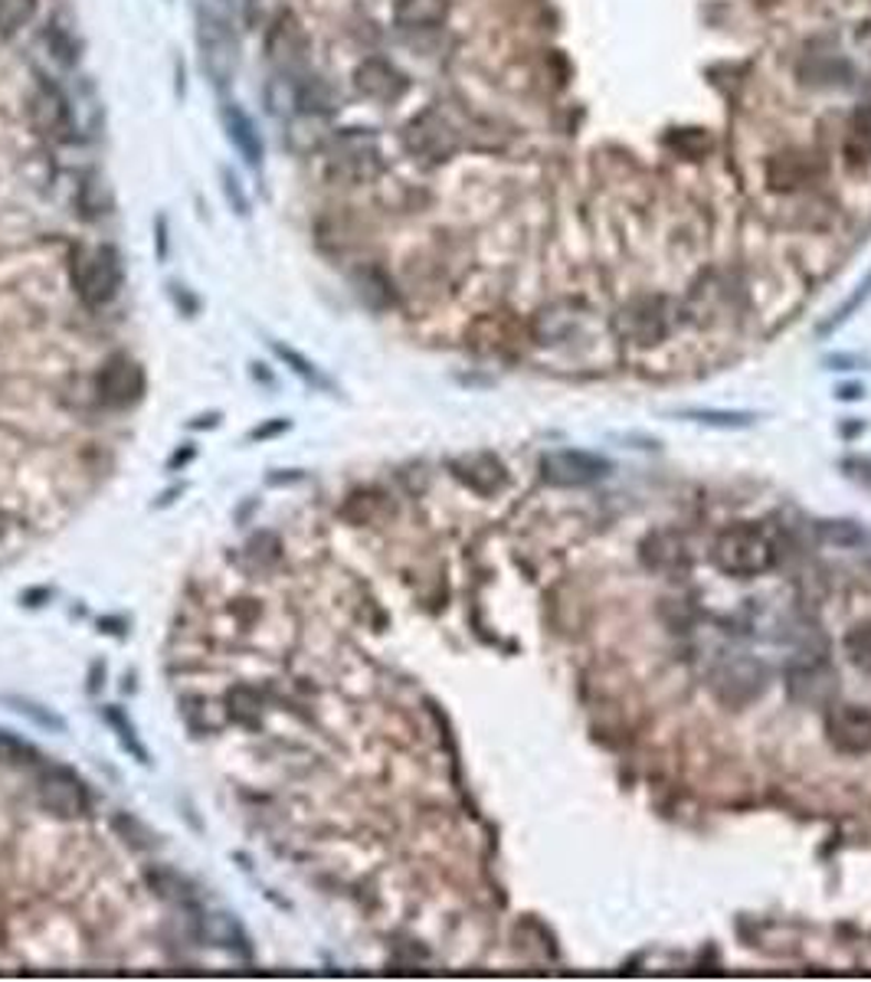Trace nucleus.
<instances>
[{"label":"nucleus","instance_id":"f257e3e1","mask_svg":"<svg viewBox=\"0 0 871 982\" xmlns=\"http://www.w3.org/2000/svg\"><path fill=\"white\" fill-rule=\"evenodd\" d=\"M711 560L721 573L751 580L774 570L779 560V543L774 531L764 525H731L714 540Z\"/></svg>","mask_w":871,"mask_h":982},{"label":"nucleus","instance_id":"f03ea898","mask_svg":"<svg viewBox=\"0 0 871 982\" xmlns=\"http://www.w3.org/2000/svg\"><path fill=\"white\" fill-rule=\"evenodd\" d=\"M125 282V266L118 250L111 246H93V250H79L73 260V285L79 292V298L93 308L108 305L118 288Z\"/></svg>","mask_w":871,"mask_h":982},{"label":"nucleus","instance_id":"7ed1b4c3","mask_svg":"<svg viewBox=\"0 0 871 982\" xmlns=\"http://www.w3.org/2000/svg\"><path fill=\"white\" fill-rule=\"evenodd\" d=\"M613 472V462L583 448H551L541 458V475L554 488H586Z\"/></svg>","mask_w":871,"mask_h":982},{"label":"nucleus","instance_id":"20e7f679","mask_svg":"<svg viewBox=\"0 0 871 982\" xmlns=\"http://www.w3.org/2000/svg\"><path fill=\"white\" fill-rule=\"evenodd\" d=\"M200 63L216 86H226L236 73V40L220 17L200 20Z\"/></svg>","mask_w":871,"mask_h":982},{"label":"nucleus","instance_id":"39448f33","mask_svg":"<svg viewBox=\"0 0 871 982\" xmlns=\"http://www.w3.org/2000/svg\"><path fill=\"white\" fill-rule=\"evenodd\" d=\"M767 665L757 658H737L731 662L718 678H714V691L727 708H744L754 698H761V691L767 688Z\"/></svg>","mask_w":871,"mask_h":982},{"label":"nucleus","instance_id":"423d86ee","mask_svg":"<svg viewBox=\"0 0 871 982\" xmlns=\"http://www.w3.org/2000/svg\"><path fill=\"white\" fill-rule=\"evenodd\" d=\"M826 737L839 753H871V711L862 705H839L826 715Z\"/></svg>","mask_w":871,"mask_h":982},{"label":"nucleus","instance_id":"0eeeda50","mask_svg":"<svg viewBox=\"0 0 871 982\" xmlns=\"http://www.w3.org/2000/svg\"><path fill=\"white\" fill-rule=\"evenodd\" d=\"M145 393V370L128 358V355H115L105 360V367L98 370V397L108 406H131L138 403Z\"/></svg>","mask_w":871,"mask_h":982},{"label":"nucleus","instance_id":"6e6552de","mask_svg":"<svg viewBox=\"0 0 871 982\" xmlns=\"http://www.w3.org/2000/svg\"><path fill=\"white\" fill-rule=\"evenodd\" d=\"M40 803L46 809H53L56 815L63 819H73V815H83L89 809V796H86V786L83 780L66 770V767H53L43 780H40Z\"/></svg>","mask_w":871,"mask_h":982},{"label":"nucleus","instance_id":"1a4fd4ad","mask_svg":"<svg viewBox=\"0 0 871 982\" xmlns=\"http://www.w3.org/2000/svg\"><path fill=\"white\" fill-rule=\"evenodd\" d=\"M406 141H410L413 151H419V155H433V158H443V155L453 151L449 125H443L436 112H423V115L406 128Z\"/></svg>","mask_w":871,"mask_h":982},{"label":"nucleus","instance_id":"9d476101","mask_svg":"<svg viewBox=\"0 0 871 982\" xmlns=\"http://www.w3.org/2000/svg\"><path fill=\"white\" fill-rule=\"evenodd\" d=\"M223 128L230 135V141L236 145V151L256 168L263 165V138L253 125V118L240 108V105H223Z\"/></svg>","mask_w":871,"mask_h":982},{"label":"nucleus","instance_id":"9b49d317","mask_svg":"<svg viewBox=\"0 0 871 982\" xmlns=\"http://www.w3.org/2000/svg\"><path fill=\"white\" fill-rule=\"evenodd\" d=\"M449 13V0H396L393 17L406 30H426L439 27Z\"/></svg>","mask_w":871,"mask_h":982},{"label":"nucleus","instance_id":"f8f14e48","mask_svg":"<svg viewBox=\"0 0 871 982\" xmlns=\"http://www.w3.org/2000/svg\"><path fill=\"white\" fill-rule=\"evenodd\" d=\"M678 420H691L711 430H747L761 420V413L751 410H708V406H688V410H672Z\"/></svg>","mask_w":871,"mask_h":982},{"label":"nucleus","instance_id":"ddd939ff","mask_svg":"<svg viewBox=\"0 0 871 982\" xmlns=\"http://www.w3.org/2000/svg\"><path fill=\"white\" fill-rule=\"evenodd\" d=\"M358 89L364 92V95H371V98L390 102V98H396L403 92V76L393 66H387V63L371 60V63H364L358 70Z\"/></svg>","mask_w":871,"mask_h":982},{"label":"nucleus","instance_id":"4468645a","mask_svg":"<svg viewBox=\"0 0 871 982\" xmlns=\"http://www.w3.org/2000/svg\"><path fill=\"white\" fill-rule=\"evenodd\" d=\"M203 933H206V940L249 957V940H246V933L240 930V923L230 914H206L203 917Z\"/></svg>","mask_w":871,"mask_h":982},{"label":"nucleus","instance_id":"2eb2a0df","mask_svg":"<svg viewBox=\"0 0 871 982\" xmlns=\"http://www.w3.org/2000/svg\"><path fill=\"white\" fill-rule=\"evenodd\" d=\"M10 711H17V715L30 717L36 727H43V730H56V733H66V720L56 715V711H50V708H43L40 701H33V698H20V695H3L0 698Z\"/></svg>","mask_w":871,"mask_h":982},{"label":"nucleus","instance_id":"dca6fc26","mask_svg":"<svg viewBox=\"0 0 871 982\" xmlns=\"http://www.w3.org/2000/svg\"><path fill=\"white\" fill-rule=\"evenodd\" d=\"M105 720H108V724L118 730V740H121V747H125V750H128V753H131L138 763H145V767H148V763H151V757H148L145 743L138 740V730H135V724L125 717V711H121V708H105Z\"/></svg>","mask_w":871,"mask_h":982},{"label":"nucleus","instance_id":"f3484780","mask_svg":"<svg viewBox=\"0 0 871 982\" xmlns=\"http://www.w3.org/2000/svg\"><path fill=\"white\" fill-rule=\"evenodd\" d=\"M869 298H871V272L865 275V278H862V282H859V285H856V292H852V295H849V298H846V302H842V305L832 312V318H829V321H826L819 331H822V335H832V331H836L842 321H849V318H852V315H856V312H859V308H862Z\"/></svg>","mask_w":871,"mask_h":982},{"label":"nucleus","instance_id":"a211bd4d","mask_svg":"<svg viewBox=\"0 0 871 982\" xmlns=\"http://www.w3.org/2000/svg\"><path fill=\"white\" fill-rule=\"evenodd\" d=\"M846 655H849V662L859 668V672H865L871 675V623H862L856 625L849 635H846Z\"/></svg>","mask_w":871,"mask_h":982},{"label":"nucleus","instance_id":"6ab92c4d","mask_svg":"<svg viewBox=\"0 0 871 982\" xmlns=\"http://www.w3.org/2000/svg\"><path fill=\"white\" fill-rule=\"evenodd\" d=\"M849 151L859 158H871V105H862L849 125Z\"/></svg>","mask_w":871,"mask_h":982},{"label":"nucleus","instance_id":"aec40b11","mask_svg":"<svg viewBox=\"0 0 871 982\" xmlns=\"http://www.w3.org/2000/svg\"><path fill=\"white\" fill-rule=\"evenodd\" d=\"M273 348H276V355L286 360V363H291V370H295L298 377H305V380H308V383H315V387L334 390V387H331V380H328V377H325V373H321V370H318V367H315L311 360H305V358H301V355H298V351H291V348H283V345H273Z\"/></svg>","mask_w":871,"mask_h":982},{"label":"nucleus","instance_id":"412c9836","mask_svg":"<svg viewBox=\"0 0 871 982\" xmlns=\"http://www.w3.org/2000/svg\"><path fill=\"white\" fill-rule=\"evenodd\" d=\"M36 10V0H0V30L13 33L20 30Z\"/></svg>","mask_w":871,"mask_h":982},{"label":"nucleus","instance_id":"4be33fe9","mask_svg":"<svg viewBox=\"0 0 871 982\" xmlns=\"http://www.w3.org/2000/svg\"><path fill=\"white\" fill-rule=\"evenodd\" d=\"M819 531L832 543H859L865 537L852 521H819Z\"/></svg>","mask_w":871,"mask_h":982},{"label":"nucleus","instance_id":"5701e85b","mask_svg":"<svg viewBox=\"0 0 871 982\" xmlns=\"http://www.w3.org/2000/svg\"><path fill=\"white\" fill-rule=\"evenodd\" d=\"M842 472H846L852 482H859L862 488H871V458H865V455H849V458H842Z\"/></svg>","mask_w":871,"mask_h":982},{"label":"nucleus","instance_id":"b1692460","mask_svg":"<svg viewBox=\"0 0 871 982\" xmlns=\"http://www.w3.org/2000/svg\"><path fill=\"white\" fill-rule=\"evenodd\" d=\"M0 753H3L7 760H23V757H36V753H33V747H26L23 740L10 737L7 730H0Z\"/></svg>","mask_w":871,"mask_h":982},{"label":"nucleus","instance_id":"393cba45","mask_svg":"<svg viewBox=\"0 0 871 982\" xmlns=\"http://www.w3.org/2000/svg\"><path fill=\"white\" fill-rule=\"evenodd\" d=\"M826 367H832V370H856V367H869V360L859 358V355H829Z\"/></svg>","mask_w":871,"mask_h":982},{"label":"nucleus","instance_id":"a878e982","mask_svg":"<svg viewBox=\"0 0 871 982\" xmlns=\"http://www.w3.org/2000/svg\"><path fill=\"white\" fill-rule=\"evenodd\" d=\"M286 430H291L289 420H273V423H266V426L253 430V433H249V440H269V436H279V433H286Z\"/></svg>","mask_w":871,"mask_h":982},{"label":"nucleus","instance_id":"bb28decb","mask_svg":"<svg viewBox=\"0 0 871 982\" xmlns=\"http://www.w3.org/2000/svg\"><path fill=\"white\" fill-rule=\"evenodd\" d=\"M836 397H839V400H862V397H865V390H862L859 383H849V387L842 383V387L836 390Z\"/></svg>","mask_w":871,"mask_h":982},{"label":"nucleus","instance_id":"cd10ccee","mask_svg":"<svg viewBox=\"0 0 871 982\" xmlns=\"http://www.w3.org/2000/svg\"><path fill=\"white\" fill-rule=\"evenodd\" d=\"M226 193H230V200L236 197V210L240 213H246V200H243V193H240V187H236V180L226 175Z\"/></svg>","mask_w":871,"mask_h":982},{"label":"nucleus","instance_id":"c85d7f7f","mask_svg":"<svg viewBox=\"0 0 871 982\" xmlns=\"http://www.w3.org/2000/svg\"><path fill=\"white\" fill-rule=\"evenodd\" d=\"M191 458H194V448H184V452H174L168 465H171V468H178V465H188Z\"/></svg>","mask_w":871,"mask_h":982},{"label":"nucleus","instance_id":"c756f323","mask_svg":"<svg viewBox=\"0 0 871 982\" xmlns=\"http://www.w3.org/2000/svg\"><path fill=\"white\" fill-rule=\"evenodd\" d=\"M220 423V413H210V416H196V423H191V430H203V426H216Z\"/></svg>","mask_w":871,"mask_h":982}]
</instances>
